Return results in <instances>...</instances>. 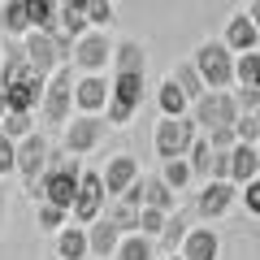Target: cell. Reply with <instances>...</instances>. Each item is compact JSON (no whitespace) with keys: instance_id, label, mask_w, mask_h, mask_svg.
Masks as SVG:
<instances>
[{"instance_id":"7bdbcfd3","label":"cell","mask_w":260,"mask_h":260,"mask_svg":"<svg viewBox=\"0 0 260 260\" xmlns=\"http://www.w3.org/2000/svg\"><path fill=\"white\" fill-rule=\"evenodd\" d=\"M5 113H9V104H5V95H0V117H5Z\"/></svg>"},{"instance_id":"9c48e42d","label":"cell","mask_w":260,"mask_h":260,"mask_svg":"<svg viewBox=\"0 0 260 260\" xmlns=\"http://www.w3.org/2000/svg\"><path fill=\"white\" fill-rule=\"evenodd\" d=\"M234 195H239V186H234V182H221V178H204V186L195 191V213L204 217V221H217V217L230 213Z\"/></svg>"},{"instance_id":"f6af8a7d","label":"cell","mask_w":260,"mask_h":260,"mask_svg":"<svg viewBox=\"0 0 260 260\" xmlns=\"http://www.w3.org/2000/svg\"><path fill=\"white\" fill-rule=\"evenodd\" d=\"M109 5H113V0H109Z\"/></svg>"},{"instance_id":"ba28073f","label":"cell","mask_w":260,"mask_h":260,"mask_svg":"<svg viewBox=\"0 0 260 260\" xmlns=\"http://www.w3.org/2000/svg\"><path fill=\"white\" fill-rule=\"evenodd\" d=\"M100 213H104V186H100V174L83 169V174H78V186H74V204H70V217H74L78 225H91Z\"/></svg>"},{"instance_id":"83f0119b","label":"cell","mask_w":260,"mask_h":260,"mask_svg":"<svg viewBox=\"0 0 260 260\" xmlns=\"http://www.w3.org/2000/svg\"><path fill=\"white\" fill-rule=\"evenodd\" d=\"M208 156H213V148H208V139H204V135H195V139H191V148H186V169H191V178H195V182H204V178H208Z\"/></svg>"},{"instance_id":"60d3db41","label":"cell","mask_w":260,"mask_h":260,"mask_svg":"<svg viewBox=\"0 0 260 260\" xmlns=\"http://www.w3.org/2000/svg\"><path fill=\"white\" fill-rule=\"evenodd\" d=\"M5 178H13V139L0 135V182H5Z\"/></svg>"},{"instance_id":"4dcf8cb0","label":"cell","mask_w":260,"mask_h":260,"mask_svg":"<svg viewBox=\"0 0 260 260\" xmlns=\"http://www.w3.org/2000/svg\"><path fill=\"white\" fill-rule=\"evenodd\" d=\"M234 83L239 87H256L260 83V56L256 52H234Z\"/></svg>"},{"instance_id":"cb8c5ba5","label":"cell","mask_w":260,"mask_h":260,"mask_svg":"<svg viewBox=\"0 0 260 260\" xmlns=\"http://www.w3.org/2000/svg\"><path fill=\"white\" fill-rule=\"evenodd\" d=\"M143 204L156 208V213H174V208H178V195L169 191L156 174H152V178H143Z\"/></svg>"},{"instance_id":"e0dca14e","label":"cell","mask_w":260,"mask_h":260,"mask_svg":"<svg viewBox=\"0 0 260 260\" xmlns=\"http://www.w3.org/2000/svg\"><path fill=\"white\" fill-rule=\"evenodd\" d=\"M83 230H87V256H113V251H117V239H121V230H117V225H113L109 221V217H95V221L91 225H83Z\"/></svg>"},{"instance_id":"30bf717a","label":"cell","mask_w":260,"mask_h":260,"mask_svg":"<svg viewBox=\"0 0 260 260\" xmlns=\"http://www.w3.org/2000/svg\"><path fill=\"white\" fill-rule=\"evenodd\" d=\"M22 56H26V65H30V74H39V78H48L56 70V48H52V35L48 30H26L22 35Z\"/></svg>"},{"instance_id":"8992f818","label":"cell","mask_w":260,"mask_h":260,"mask_svg":"<svg viewBox=\"0 0 260 260\" xmlns=\"http://www.w3.org/2000/svg\"><path fill=\"white\" fill-rule=\"evenodd\" d=\"M200 135L191 117H160L156 121V156L160 160H174V156H186L191 139Z\"/></svg>"},{"instance_id":"1f68e13d","label":"cell","mask_w":260,"mask_h":260,"mask_svg":"<svg viewBox=\"0 0 260 260\" xmlns=\"http://www.w3.org/2000/svg\"><path fill=\"white\" fill-rule=\"evenodd\" d=\"M30 130H35V113H5V117H0V135H5V139H26Z\"/></svg>"},{"instance_id":"8d00e7d4","label":"cell","mask_w":260,"mask_h":260,"mask_svg":"<svg viewBox=\"0 0 260 260\" xmlns=\"http://www.w3.org/2000/svg\"><path fill=\"white\" fill-rule=\"evenodd\" d=\"M109 22H113V5H109V0H87V26L104 30Z\"/></svg>"},{"instance_id":"836d02e7","label":"cell","mask_w":260,"mask_h":260,"mask_svg":"<svg viewBox=\"0 0 260 260\" xmlns=\"http://www.w3.org/2000/svg\"><path fill=\"white\" fill-rule=\"evenodd\" d=\"M139 208H143V204H126V200H113V208H109L104 217H109V221L117 225L121 234H135V217H139Z\"/></svg>"},{"instance_id":"ac0fdd59","label":"cell","mask_w":260,"mask_h":260,"mask_svg":"<svg viewBox=\"0 0 260 260\" xmlns=\"http://www.w3.org/2000/svg\"><path fill=\"white\" fill-rule=\"evenodd\" d=\"M230 178L234 186H243V182H256L260 178V148H247V143H234L230 148Z\"/></svg>"},{"instance_id":"d6986e66","label":"cell","mask_w":260,"mask_h":260,"mask_svg":"<svg viewBox=\"0 0 260 260\" xmlns=\"http://www.w3.org/2000/svg\"><path fill=\"white\" fill-rule=\"evenodd\" d=\"M109 100L121 104V109H130V113H139V104H143V74H113L109 78Z\"/></svg>"},{"instance_id":"f35d334b","label":"cell","mask_w":260,"mask_h":260,"mask_svg":"<svg viewBox=\"0 0 260 260\" xmlns=\"http://www.w3.org/2000/svg\"><path fill=\"white\" fill-rule=\"evenodd\" d=\"M52 35V48H56V61L61 65H70V52H74V39L65 35V30H48Z\"/></svg>"},{"instance_id":"5b68a950","label":"cell","mask_w":260,"mask_h":260,"mask_svg":"<svg viewBox=\"0 0 260 260\" xmlns=\"http://www.w3.org/2000/svg\"><path fill=\"white\" fill-rule=\"evenodd\" d=\"M65 152H70V156H87V152H95L104 143V117L100 113H74V117L65 121Z\"/></svg>"},{"instance_id":"ee69618b","label":"cell","mask_w":260,"mask_h":260,"mask_svg":"<svg viewBox=\"0 0 260 260\" xmlns=\"http://www.w3.org/2000/svg\"><path fill=\"white\" fill-rule=\"evenodd\" d=\"M169 260H182V256H178V251H174V256H169Z\"/></svg>"},{"instance_id":"74e56055","label":"cell","mask_w":260,"mask_h":260,"mask_svg":"<svg viewBox=\"0 0 260 260\" xmlns=\"http://www.w3.org/2000/svg\"><path fill=\"white\" fill-rule=\"evenodd\" d=\"M256 104H260L256 87H239V91H234V109H239V113H256Z\"/></svg>"},{"instance_id":"f546056e","label":"cell","mask_w":260,"mask_h":260,"mask_svg":"<svg viewBox=\"0 0 260 260\" xmlns=\"http://www.w3.org/2000/svg\"><path fill=\"white\" fill-rule=\"evenodd\" d=\"M26 74H30V65H26V56H22V44H9L5 48V65H0V87L18 83V78H26Z\"/></svg>"},{"instance_id":"9a60e30c","label":"cell","mask_w":260,"mask_h":260,"mask_svg":"<svg viewBox=\"0 0 260 260\" xmlns=\"http://www.w3.org/2000/svg\"><path fill=\"white\" fill-rule=\"evenodd\" d=\"M0 95H5V104H9V113H35L39 109V95H44V78L26 74V78H18V83L0 87Z\"/></svg>"},{"instance_id":"484cf974","label":"cell","mask_w":260,"mask_h":260,"mask_svg":"<svg viewBox=\"0 0 260 260\" xmlns=\"http://www.w3.org/2000/svg\"><path fill=\"white\" fill-rule=\"evenodd\" d=\"M160 182H165L169 186V191H174V195H182L186 191V186H191L195 182V178H191V169H186V160L182 156H174V160H160Z\"/></svg>"},{"instance_id":"d6a6232c","label":"cell","mask_w":260,"mask_h":260,"mask_svg":"<svg viewBox=\"0 0 260 260\" xmlns=\"http://www.w3.org/2000/svg\"><path fill=\"white\" fill-rule=\"evenodd\" d=\"M230 130H234V143H247V148H260V117H256V113H239Z\"/></svg>"},{"instance_id":"ab89813d","label":"cell","mask_w":260,"mask_h":260,"mask_svg":"<svg viewBox=\"0 0 260 260\" xmlns=\"http://www.w3.org/2000/svg\"><path fill=\"white\" fill-rule=\"evenodd\" d=\"M243 204H247V217H260V178L243 182Z\"/></svg>"},{"instance_id":"4fadbf2b","label":"cell","mask_w":260,"mask_h":260,"mask_svg":"<svg viewBox=\"0 0 260 260\" xmlns=\"http://www.w3.org/2000/svg\"><path fill=\"white\" fill-rule=\"evenodd\" d=\"M109 104V78L104 74H78L74 78V113H100Z\"/></svg>"},{"instance_id":"f1b7e54d","label":"cell","mask_w":260,"mask_h":260,"mask_svg":"<svg viewBox=\"0 0 260 260\" xmlns=\"http://www.w3.org/2000/svg\"><path fill=\"white\" fill-rule=\"evenodd\" d=\"M30 30H56V0H22Z\"/></svg>"},{"instance_id":"6da1fadb","label":"cell","mask_w":260,"mask_h":260,"mask_svg":"<svg viewBox=\"0 0 260 260\" xmlns=\"http://www.w3.org/2000/svg\"><path fill=\"white\" fill-rule=\"evenodd\" d=\"M35 113L48 121V126H56V130L74 117V70H70V65H56L52 74L44 78V95H39Z\"/></svg>"},{"instance_id":"ffe728a7","label":"cell","mask_w":260,"mask_h":260,"mask_svg":"<svg viewBox=\"0 0 260 260\" xmlns=\"http://www.w3.org/2000/svg\"><path fill=\"white\" fill-rule=\"evenodd\" d=\"M56 260H87V230L65 221L56 230Z\"/></svg>"},{"instance_id":"b9f144b4","label":"cell","mask_w":260,"mask_h":260,"mask_svg":"<svg viewBox=\"0 0 260 260\" xmlns=\"http://www.w3.org/2000/svg\"><path fill=\"white\" fill-rule=\"evenodd\" d=\"M5 217H9V195H5V182H0V225H5Z\"/></svg>"},{"instance_id":"8fae6325","label":"cell","mask_w":260,"mask_h":260,"mask_svg":"<svg viewBox=\"0 0 260 260\" xmlns=\"http://www.w3.org/2000/svg\"><path fill=\"white\" fill-rule=\"evenodd\" d=\"M178 256L182 260H221V239H217L213 225H191L186 239L178 243Z\"/></svg>"},{"instance_id":"d4e9b609","label":"cell","mask_w":260,"mask_h":260,"mask_svg":"<svg viewBox=\"0 0 260 260\" xmlns=\"http://www.w3.org/2000/svg\"><path fill=\"white\" fill-rule=\"evenodd\" d=\"M113 256H117V260H152V256H156V243L143 239V234H121Z\"/></svg>"},{"instance_id":"3957f363","label":"cell","mask_w":260,"mask_h":260,"mask_svg":"<svg viewBox=\"0 0 260 260\" xmlns=\"http://www.w3.org/2000/svg\"><path fill=\"white\" fill-rule=\"evenodd\" d=\"M186 117L195 121L200 135H213V130H221V126H234L239 109H234V95L230 91H204L191 109H186Z\"/></svg>"},{"instance_id":"5bb4252c","label":"cell","mask_w":260,"mask_h":260,"mask_svg":"<svg viewBox=\"0 0 260 260\" xmlns=\"http://www.w3.org/2000/svg\"><path fill=\"white\" fill-rule=\"evenodd\" d=\"M139 178V160L130 156V152H121V156H113L109 165H104V174H100V186H104V200H117L121 191H126L130 182Z\"/></svg>"},{"instance_id":"4316f807","label":"cell","mask_w":260,"mask_h":260,"mask_svg":"<svg viewBox=\"0 0 260 260\" xmlns=\"http://www.w3.org/2000/svg\"><path fill=\"white\" fill-rule=\"evenodd\" d=\"M156 109H160V117H186V109H191V104H186V95L165 78V83L156 87Z\"/></svg>"},{"instance_id":"7a4b0ae2","label":"cell","mask_w":260,"mask_h":260,"mask_svg":"<svg viewBox=\"0 0 260 260\" xmlns=\"http://www.w3.org/2000/svg\"><path fill=\"white\" fill-rule=\"evenodd\" d=\"M191 65H195V74H200V83H204V91H225L234 83V52L221 39H204V44L195 48Z\"/></svg>"},{"instance_id":"603a6c76","label":"cell","mask_w":260,"mask_h":260,"mask_svg":"<svg viewBox=\"0 0 260 260\" xmlns=\"http://www.w3.org/2000/svg\"><path fill=\"white\" fill-rule=\"evenodd\" d=\"M0 30H5L9 39H22V35L30 30L26 5H22V0H5V5H0Z\"/></svg>"},{"instance_id":"2e32d148","label":"cell","mask_w":260,"mask_h":260,"mask_svg":"<svg viewBox=\"0 0 260 260\" xmlns=\"http://www.w3.org/2000/svg\"><path fill=\"white\" fill-rule=\"evenodd\" d=\"M109 65H113V74H143L148 70V52H143L139 39H117L109 52Z\"/></svg>"},{"instance_id":"7c38bea8","label":"cell","mask_w":260,"mask_h":260,"mask_svg":"<svg viewBox=\"0 0 260 260\" xmlns=\"http://www.w3.org/2000/svg\"><path fill=\"white\" fill-rule=\"evenodd\" d=\"M221 44L230 48V52H256V48H260L256 9H247V13H234V18H230V26H225V35H221Z\"/></svg>"},{"instance_id":"e575fe53","label":"cell","mask_w":260,"mask_h":260,"mask_svg":"<svg viewBox=\"0 0 260 260\" xmlns=\"http://www.w3.org/2000/svg\"><path fill=\"white\" fill-rule=\"evenodd\" d=\"M65 221H70V213H61V208H52V204H35V225L44 234H56Z\"/></svg>"},{"instance_id":"52a82bcc","label":"cell","mask_w":260,"mask_h":260,"mask_svg":"<svg viewBox=\"0 0 260 260\" xmlns=\"http://www.w3.org/2000/svg\"><path fill=\"white\" fill-rule=\"evenodd\" d=\"M109 52H113V39L104 35V30H83V35L74 39V52H70V61H74L83 74H104Z\"/></svg>"},{"instance_id":"277c9868","label":"cell","mask_w":260,"mask_h":260,"mask_svg":"<svg viewBox=\"0 0 260 260\" xmlns=\"http://www.w3.org/2000/svg\"><path fill=\"white\" fill-rule=\"evenodd\" d=\"M48 152H52L48 135H44V130H30L26 139L13 143V174H18L22 182L30 186L35 178H44V169H48Z\"/></svg>"},{"instance_id":"7402d4cb","label":"cell","mask_w":260,"mask_h":260,"mask_svg":"<svg viewBox=\"0 0 260 260\" xmlns=\"http://www.w3.org/2000/svg\"><path fill=\"white\" fill-rule=\"evenodd\" d=\"M169 83H174L178 91L186 95V104H195L200 95H204V83H200V74H195V65H191V61H178L174 70H169Z\"/></svg>"},{"instance_id":"44dd1931","label":"cell","mask_w":260,"mask_h":260,"mask_svg":"<svg viewBox=\"0 0 260 260\" xmlns=\"http://www.w3.org/2000/svg\"><path fill=\"white\" fill-rule=\"evenodd\" d=\"M186 230H191V213H182V208H174V213H165V225H160V234L152 243H160V247L174 256L178 251V243L186 239Z\"/></svg>"},{"instance_id":"d590c367","label":"cell","mask_w":260,"mask_h":260,"mask_svg":"<svg viewBox=\"0 0 260 260\" xmlns=\"http://www.w3.org/2000/svg\"><path fill=\"white\" fill-rule=\"evenodd\" d=\"M160 225H165V213H156V208L143 204V208H139V217H135V234H143V239H156Z\"/></svg>"}]
</instances>
